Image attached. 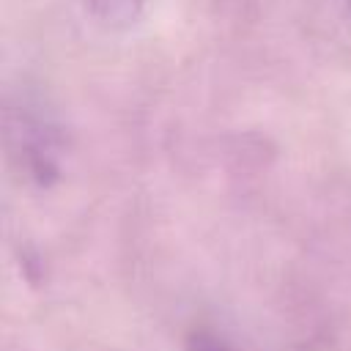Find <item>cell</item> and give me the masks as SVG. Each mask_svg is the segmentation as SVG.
I'll list each match as a JSON object with an SVG mask.
<instances>
[{"mask_svg": "<svg viewBox=\"0 0 351 351\" xmlns=\"http://www.w3.org/2000/svg\"><path fill=\"white\" fill-rule=\"evenodd\" d=\"M186 351H244L233 343H228L225 337L208 332V329H195L189 337H186Z\"/></svg>", "mask_w": 351, "mask_h": 351, "instance_id": "2", "label": "cell"}, {"mask_svg": "<svg viewBox=\"0 0 351 351\" xmlns=\"http://www.w3.org/2000/svg\"><path fill=\"white\" fill-rule=\"evenodd\" d=\"M348 8H351V0H348Z\"/></svg>", "mask_w": 351, "mask_h": 351, "instance_id": "3", "label": "cell"}, {"mask_svg": "<svg viewBox=\"0 0 351 351\" xmlns=\"http://www.w3.org/2000/svg\"><path fill=\"white\" fill-rule=\"evenodd\" d=\"M90 5V14L104 25V27H112V30H123V27H132L143 8H145V0H88Z\"/></svg>", "mask_w": 351, "mask_h": 351, "instance_id": "1", "label": "cell"}]
</instances>
